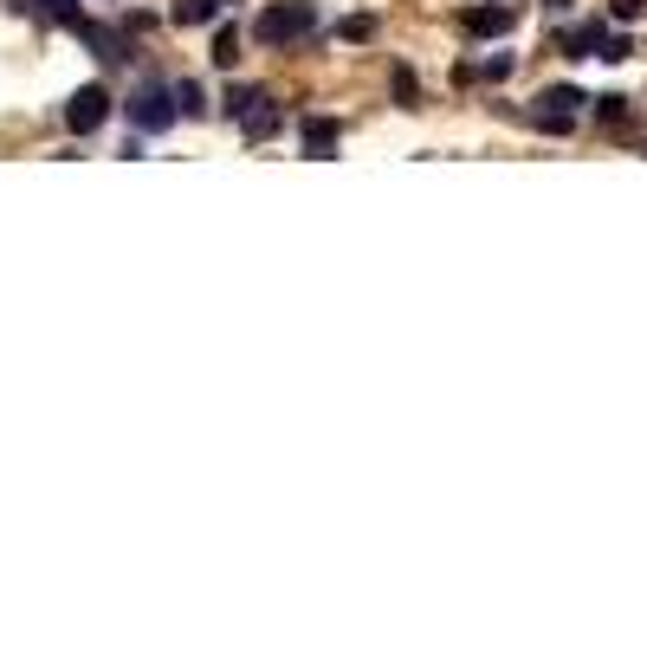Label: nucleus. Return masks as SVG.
<instances>
[{"instance_id": "1", "label": "nucleus", "mask_w": 647, "mask_h": 647, "mask_svg": "<svg viewBox=\"0 0 647 647\" xmlns=\"http://www.w3.org/2000/svg\"><path fill=\"white\" fill-rule=\"evenodd\" d=\"M259 46H272V52H285V46H298V39H311L318 33V7L311 0H279V7H266L259 13Z\"/></svg>"}, {"instance_id": "2", "label": "nucleus", "mask_w": 647, "mask_h": 647, "mask_svg": "<svg viewBox=\"0 0 647 647\" xmlns=\"http://www.w3.org/2000/svg\"><path fill=\"white\" fill-rule=\"evenodd\" d=\"M175 117H182V104H175V85H162V78H143V85H136V98H130V123H136L143 136H162Z\"/></svg>"}, {"instance_id": "3", "label": "nucleus", "mask_w": 647, "mask_h": 647, "mask_svg": "<svg viewBox=\"0 0 647 647\" xmlns=\"http://www.w3.org/2000/svg\"><path fill=\"white\" fill-rule=\"evenodd\" d=\"M104 117H110V91H104V85H78L72 98H65V123H72L78 136H91Z\"/></svg>"}, {"instance_id": "4", "label": "nucleus", "mask_w": 647, "mask_h": 647, "mask_svg": "<svg viewBox=\"0 0 647 647\" xmlns=\"http://www.w3.org/2000/svg\"><path fill=\"white\" fill-rule=\"evenodd\" d=\"M602 39H609V20H583L557 33V52L563 59H602Z\"/></svg>"}, {"instance_id": "5", "label": "nucleus", "mask_w": 647, "mask_h": 647, "mask_svg": "<svg viewBox=\"0 0 647 647\" xmlns=\"http://www.w3.org/2000/svg\"><path fill=\"white\" fill-rule=\"evenodd\" d=\"M337 143H343V123L337 117H305V123H298V149H305L311 162L337 156Z\"/></svg>"}, {"instance_id": "6", "label": "nucleus", "mask_w": 647, "mask_h": 647, "mask_svg": "<svg viewBox=\"0 0 647 647\" xmlns=\"http://www.w3.org/2000/svg\"><path fill=\"white\" fill-rule=\"evenodd\" d=\"M460 26H466L473 39H505V33L518 26V13H512V7H473V13H460Z\"/></svg>"}, {"instance_id": "7", "label": "nucleus", "mask_w": 647, "mask_h": 647, "mask_svg": "<svg viewBox=\"0 0 647 647\" xmlns=\"http://www.w3.org/2000/svg\"><path fill=\"white\" fill-rule=\"evenodd\" d=\"M72 33H78V39H85V46H91V52H98V59H104V65H123V59H130V52H123V33H110V26H91V20H78V26H72Z\"/></svg>"}, {"instance_id": "8", "label": "nucleus", "mask_w": 647, "mask_h": 647, "mask_svg": "<svg viewBox=\"0 0 647 647\" xmlns=\"http://www.w3.org/2000/svg\"><path fill=\"white\" fill-rule=\"evenodd\" d=\"M240 123H246V136H253V143H266V136H272V130H279V123H285V110L272 104V98H259V104L246 110Z\"/></svg>"}, {"instance_id": "9", "label": "nucleus", "mask_w": 647, "mask_h": 647, "mask_svg": "<svg viewBox=\"0 0 647 647\" xmlns=\"http://www.w3.org/2000/svg\"><path fill=\"white\" fill-rule=\"evenodd\" d=\"M531 104H538V110H563V117H576V110H583V104H596V98H583L576 85H550V91H538Z\"/></svg>"}, {"instance_id": "10", "label": "nucleus", "mask_w": 647, "mask_h": 647, "mask_svg": "<svg viewBox=\"0 0 647 647\" xmlns=\"http://www.w3.org/2000/svg\"><path fill=\"white\" fill-rule=\"evenodd\" d=\"M214 13H220V0H175L169 20H175V26H208Z\"/></svg>"}, {"instance_id": "11", "label": "nucleus", "mask_w": 647, "mask_h": 647, "mask_svg": "<svg viewBox=\"0 0 647 647\" xmlns=\"http://www.w3.org/2000/svg\"><path fill=\"white\" fill-rule=\"evenodd\" d=\"M389 85H395V104H402V110H421V85H415L408 65H389Z\"/></svg>"}, {"instance_id": "12", "label": "nucleus", "mask_w": 647, "mask_h": 647, "mask_svg": "<svg viewBox=\"0 0 647 647\" xmlns=\"http://www.w3.org/2000/svg\"><path fill=\"white\" fill-rule=\"evenodd\" d=\"M259 98H266L259 85H227V91H220V110H227V117H246V110H253Z\"/></svg>"}, {"instance_id": "13", "label": "nucleus", "mask_w": 647, "mask_h": 647, "mask_svg": "<svg viewBox=\"0 0 647 647\" xmlns=\"http://www.w3.org/2000/svg\"><path fill=\"white\" fill-rule=\"evenodd\" d=\"M175 104H182V117H201V110H208V91H201L195 78H175Z\"/></svg>"}, {"instance_id": "14", "label": "nucleus", "mask_w": 647, "mask_h": 647, "mask_svg": "<svg viewBox=\"0 0 647 647\" xmlns=\"http://www.w3.org/2000/svg\"><path fill=\"white\" fill-rule=\"evenodd\" d=\"M233 59H240V26H220V33H214V65H227V72H233Z\"/></svg>"}, {"instance_id": "15", "label": "nucleus", "mask_w": 647, "mask_h": 647, "mask_svg": "<svg viewBox=\"0 0 647 647\" xmlns=\"http://www.w3.org/2000/svg\"><path fill=\"white\" fill-rule=\"evenodd\" d=\"M337 39H350V46H369V39H376V20H369V13H350V20L337 26Z\"/></svg>"}, {"instance_id": "16", "label": "nucleus", "mask_w": 647, "mask_h": 647, "mask_svg": "<svg viewBox=\"0 0 647 647\" xmlns=\"http://www.w3.org/2000/svg\"><path fill=\"white\" fill-rule=\"evenodd\" d=\"M628 117V98H622V91H602V98H596V123H622Z\"/></svg>"}, {"instance_id": "17", "label": "nucleus", "mask_w": 647, "mask_h": 647, "mask_svg": "<svg viewBox=\"0 0 647 647\" xmlns=\"http://www.w3.org/2000/svg\"><path fill=\"white\" fill-rule=\"evenodd\" d=\"M479 78H486V85L512 78V52H486V59H479Z\"/></svg>"}, {"instance_id": "18", "label": "nucleus", "mask_w": 647, "mask_h": 647, "mask_svg": "<svg viewBox=\"0 0 647 647\" xmlns=\"http://www.w3.org/2000/svg\"><path fill=\"white\" fill-rule=\"evenodd\" d=\"M628 52H635V46H628V39H622V33H609V39H602V59H609V65H622V59H628Z\"/></svg>"}, {"instance_id": "19", "label": "nucleus", "mask_w": 647, "mask_h": 647, "mask_svg": "<svg viewBox=\"0 0 647 647\" xmlns=\"http://www.w3.org/2000/svg\"><path fill=\"white\" fill-rule=\"evenodd\" d=\"M609 13H615V20H641V13H647V0H615Z\"/></svg>"}, {"instance_id": "20", "label": "nucleus", "mask_w": 647, "mask_h": 647, "mask_svg": "<svg viewBox=\"0 0 647 647\" xmlns=\"http://www.w3.org/2000/svg\"><path fill=\"white\" fill-rule=\"evenodd\" d=\"M544 13H570V0H544Z\"/></svg>"}, {"instance_id": "21", "label": "nucleus", "mask_w": 647, "mask_h": 647, "mask_svg": "<svg viewBox=\"0 0 647 647\" xmlns=\"http://www.w3.org/2000/svg\"><path fill=\"white\" fill-rule=\"evenodd\" d=\"M227 7H240V0H220V13H227Z\"/></svg>"}]
</instances>
